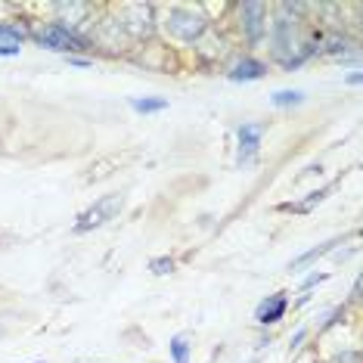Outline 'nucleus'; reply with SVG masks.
Wrapping results in <instances>:
<instances>
[{"label": "nucleus", "mask_w": 363, "mask_h": 363, "mask_svg": "<svg viewBox=\"0 0 363 363\" xmlns=\"http://www.w3.org/2000/svg\"><path fill=\"white\" fill-rule=\"evenodd\" d=\"M205 26H208V19L199 13V10H189V6H174V10L168 13V31L180 40H199Z\"/></svg>", "instance_id": "1"}, {"label": "nucleus", "mask_w": 363, "mask_h": 363, "mask_svg": "<svg viewBox=\"0 0 363 363\" xmlns=\"http://www.w3.org/2000/svg\"><path fill=\"white\" fill-rule=\"evenodd\" d=\"M121 205H125V202H121V196H115V193H112V196H103V199L96 202L94 208H87V211H84V214H81V218H78V224H75V233H87V230H96V227H103L106 220H112L115 214L121 211Z\"/></svg>", "instance_id": "2"}, {"label": "nucleus", "mask_w": 363, "mask_h": 363, "mask_svg": "<svg viewBox=\"0 0 363 363\" xmlns=\"http://www.w3.org/2000/svg\"><path fill=\"white\" fill-rule=\"evenodd\" d=\"M38 44L50 47V50H60V53H75V50H84L87 40L78 38L72 28H62V26H47L44 31H38Z\"/></svg>", "instance_id": "3"}, {"label": "nucleus", "mask_w": 363, "mask_h": 363, "mask_svg": "<svg viewBox=\"0 0 363 363\" xmlns=\"http://www.w3.org/2000/svg\"><path fill=\"white\" fill-rule=\"evenodd\" d=\"M125 28L130 38H150L152 35V6L150 4H130L125 10Z\"/></svg>", "instance_id": "4"}, {"label": "nucleus", "mask_w": 363, "mask_h": 363, "mask_svg": "<svg viewBox=\"0 0 363 363\" xmlns=\"http://www.w3.org/2000/svg\"><path fill=\"white\" fill-rule=\"evenodd\" d=\"M242 26H245V38L252 40H261L264 31H267V6L264 4H242Z\"/></svg>", "instance_id": "5"}, {"label": "nucleus", "mask_w": 363, "mask_h": 363, "mask_svg": "<svg viewBox=\"0 0 363 363\" xmlns=\"http://www.w3.org/2000/svg\"><path fill=\"white\" fill-rule=\"evenodd\" d=\"M261 125H242L236 130V137H239V162H252L255 159V152H258V146H261Z\"/></svg>", "instance_id": "6"}, {"label": "nucleus", "mask_w": 363, "mask_h": 363, "mask_svg": "<svg viewBox=\"0 0 363 363\" xmlns=\"http://www.w3.org/2000/svg\"><path fill=\"white\" fill-rule=\"evenodd\" d=\"M283 313H286V295L277 292V295H270L267 301L258 304V311H255V320H258L261 326H270V323H277Z\"/></svg>", "instance_id": "7"}, {"label": "nucleus", "mask_w": 363, "mask_h": 363, "mask_svg": "<svg viewBox=\"0 0 363 363\" xmlns=\"http://www.w3.org/2000/svg\"><path fill=\"white\" fill-rule=\"evenodd\" d=\"M264 72H267V65H264V62L242 60V62H236L233 69H230V81H258Z\"/></svg>", "instance_id": "8"}, {"label": "nucleus", "mask_w": 363, "mask_h": 363, "mask_svg": "<svg viewBox=\"0 0 363 363\" xmlns=\"http://www.w3.org/2000/svg\"><path fill=\"white\" fill-rule=\"evenodd\" d=\"M168 348H171V357H174V363H189V338L186 335H174Z\"/></svg>", "instance_id": "9"}, {"label": "nucleus", "mask_w": 363, "mask_h": 363, "mask_svg": "<svg viewBox=\"0 0 363 363\" xmlns=\"http://www.w3.org/2000/svg\"><path fill=\"white\" fill-rule=\"evenodd\" d=\"M270 100H274V106L283 109V106H298V103H304V94H301V90H277Z\"/></svg>", "instance_id": "10"}, {"label": "nucleus", "mask_w": 363, "mask_h": 363, "mask_svg": "<svg viewBox=\"0 0 363 363\" xmlns=\"http://www.w3.org/2000/svg\"><path fill=\"white\" fill-rule=\"evenodd\" d=\"M0 47H22V31L16 26H0Z\"/></svg>", "instance_id": "11"}, {"label": "nucleus", "mask_w": 363, "mask_h": 363, "mask_svg": "<svg viewBox=\"0 0 363 363\" xmlns=\"http://www.w3.org/2000/svg\"><path fill=\"white\" fill-rule=\"evenodd\" d=\"M130 106L137 112H162L168 106V100H130Z\"/></svg>", "instance_id": "12"}, {"label": "nucleus", "mask_w": 363, "mask_h": 363, "mask_svg": "<svg viewBox=\"0 0 363 363\" xmlns=\"http://www.w3.org/2000/svg\"><path fill=\"white\" fill-rule=\"evenodd\" d=\"M335 242H326V245H320V249H311V252H304L301 258H295L292 261V267H301V264H308V261H313V258H320V255H326L329 249H333Z\"/></svg>", "instance_id": "13"}, {"label": "nucleus", "mask_w": 363, "mask_h": 363, "mask_svg": "<svg viewBox=\"0 0 363 363\" xmlns=\"http://www.w3.org/2000/svg\"><path fill=\"white\" fill-rule=\"evenodd\" d=\"M150 267H152V274L164 277V274H171V270H174V261H171V258H155Z\"/></svg>", "instance_id": "14"}, {"label": "nucleus", "mask_w": 363, "mask_h": 363, "mask_svg": "<svg viewBox=\"0 0 363 363\" xmlns=\"http://www.w3.org/2000/svg\"><path fill=\"white\" fill-rule=\"evenodd\" d=\"M323 196H326V189H317V193H311L301 205H295V211H308V208H313L317 202H323Z\"/></svg>", "instance_id": "15"}, {"label": "nucleus", "mask_w": 363, "mask_h": 363, "mask_svg": "<svg viewBox=\"0 0 363 363\" xmlns=\"http://www.w3.org/2000/svg\"><path fill=\"white\" fill-rule=\"evenodd\" d=\"M335 363H360V354L357 351H345V354H338Z\"/></svg>", "instance_id": "16"}, {"label": "nucleus", "mask_w": 363, "mask_h": 363, "mask_svg": "<svg viewBox=\"0 0 363 363\" xmlns=\"http://www.w3.org/2000/svg\"><path fill=\"white\" fill-rule=\"evenodd\" d=\"M22 47H0V56H19Z\"/></svg>", "instance_id": "17"}, {"label": "nucleus", "mask_w": 363, "mask_h": 363, "mask_svg": "<svg viewBox=\"0 0 363 363\" xmlns=\"http://www.w3.org/2000/svg\"><path fill=\"white\" fill-rule=\"evenodd\" d=\"M69 65H78V69H87L90 60H78V56H69Z\"/></svg>", "instance_id": "18"}, {"label": "nucleus", "mask_w": 363, "mask_h": 363, "mask_svg": "<svg viewBox=\"0 0 363 363\" xmlns=\"http://www.w3.org/2000/svg\"><path fill=\"white\" fill-rule=\"evenodd\" d=\"M323 279H326V274H313V277H308V279H304V286H313V283H323Z\"/></svg>", "instance_id": "19"}]
</instances>
